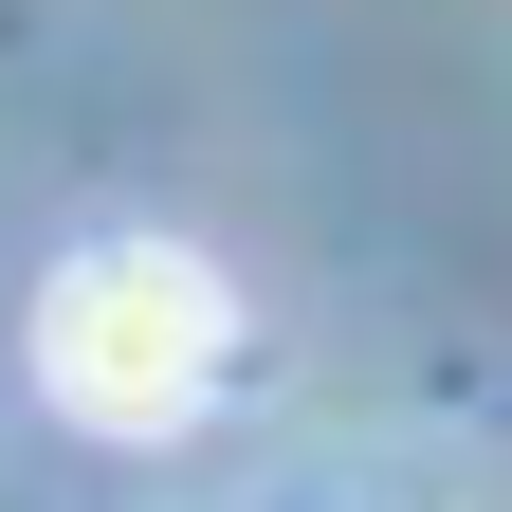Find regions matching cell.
I'll list each match as a JSON object with an SVG mask.
<instances>
[{
	"instance_id": "cell-1",
	"label": "cell",
	"mask_w": 512,
	"mask_h": 512,
	"mask_svg": "<svg viewBox=\"0 0 512 512\" xmlns=\"http://www.w3.org/2000/svg\"><path fill=\"white\" fill-rule=\"evenodd\" d=\"M37 403L55 421H92V439H183L220 403V366H238V293H220V256H183V238H74L37 275Z\"/></svg>"
}]
</instances>
